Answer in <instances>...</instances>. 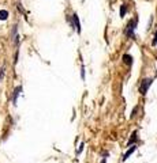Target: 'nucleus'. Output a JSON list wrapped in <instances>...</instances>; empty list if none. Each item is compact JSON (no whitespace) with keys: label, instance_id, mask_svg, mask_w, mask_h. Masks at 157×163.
<instances>
[{"label":"nucleus","instance_id":"nucleus-10","mask_svg":"<svg viewBox=\"0 0 157 163\" xmlns=\"http://www.w3.org/2000/svg\"><path fill=\"white\" fill-rule=\"evenodd\" d=\"M153 45H157V30H156V33H154V37H153Z\"/></svg>","mask_w":157,"mask_h":163},{"label":"nucleus","instance_id":"nucleus-13","mask_svg":"<svg viewBox=\"0 0 157 163\" xmlns=\"http://www.w3.org/2000/svg\"><path fill=\"white\" fill-rule=\"evenodd\" d=\"M101 163H107V158H104V159H103V162H101Z\"/></svg>","mask_w":157,"mask_h":163},{"label":"nucleus","instance_id":"nucleus-9","mask_svg":"<svg viewBox=\"0 0 157 163\" xmlns=\"http://www.w3.org/2000/svg\"><path fill=\"white\" fill-rule=\"evenodd\" d=\"M83 148H85V143H81V145H79V148H78V151H77V154H78V155H79V154H81V152H82V151H83Z\"/></svg>","mask_w":157,"mask_h":163},{"label":"nucleus","instance_id":"nucleus-12","mask_svg":"<svg viewBox=\"0 0 157 163\" xmlns=\"http://www.w3.org/2000/svg\"><path fill=\"white\" fill-rule=\"evenodd\" d=\"M3 75H4V68H1V69H0V80L3 78Z\"/></svg>","mask_w":157,"mask_h":163},{"label":"nucleus","instance_id":"nucleus-1","mask_svg":"<svg viewBox=\"0 0 157 163\" xmlns=\"http://www.w3.org/2000/svg\"><path fill=\"white\" fill-rule=\"evenodd\" d=\"M137 25H138V19H137V18L131 19V21L127 23L126 29H124V36L134 37V31H135V29H137Z\"/></svg>","mask_w":157,"mask_h":163},{"label":"nucleus","instance_id":"nucleus-7","mask_svg":"<svg viewBox=\"0 0 157 163\" xmlns=\"http://www.w3.org/2000/svg\"><path fill=\"white\" fill-rule=\"evenodd\" d=\"M134 142H137V132H132V135H131V137H130V140H129V143H127V145H131Z\"/></svg>","mask_w":157,"mask_h":163},{"label":"nucleus","instance_id":"nucleus-6","mask_svg":"<svg viewBox=\"0 0 157 163\" xmlns=\"http://www.w3.org/2000/svg\"><path fill=\"white\" fill-rule=\"evenodd\" d=\"M8 18V12L6 10H1L0 11V21H6Z\"/></svg>","mask_w":157,"mask_h":163},{"label":"nucleus","instance_id":"nucleus-5","mask_svg":"<svg viewBox=\"0 0 157 163\" xmlns=\"http://www.w3.org/2000/svg\"><path fill=\"white\" fill-rule=\"evenodd\" d=\"M123 60H124V63L129 65V67H131L132 65V57L130 56V54H124L123 56Z\"/></svg>","mask_w":157,"mask_h":163},{"label":"nucleus","instance_id":"nucleus-11","mask_svg":"<svg viewBox=\"0 0 157 163\" xmlns=\"http://www.w3.org/2000/svg\"><path fill=\"white\" fill-rule=\"evenodd\" d=\"M81 71H82L81 72V78L85 79V67H83V65H82V68H81Z\"/></svg>","mask_w":157,"mask_h":163},{"label":"nucleus","instance_id":"nucleus-2","mask_svg":"<svg viewBox=\"0 0 157 163\" xmlns=\"http://www.w3.org/2000/svg\"><path fill=\"white\" fill-rule=\"evenodd\" d=\"M152 82H153V79H143L142 83H141V86H139V92L142 94V95H145L148 92V90H149V87L152 86Z\"/></svg>","mask_w":157,"mask_h":163},{"label":"nucleus","instance_id":"nucleus-3","mask_svg":"<svg viewBox=\"0 0 157 163\" xmlns=\"http://www.w3.org/2000/svg\"><path fill=\"white\" fill-rule=\"evenodd\" d=\"M72 22H74V26L77 29V33H81V22H79V18L77 14L72 15Z\"/></svg>","mask_w":157,"mask_h":163},{"label":"nucleus","instance_id":"nucleus-4","mask_svg":"<svg viewBox=\"0 0 157 163\" xmlns=\"http://www.w3.org/2000/svg\"><path fill=\"white\" fill-rule=\"evenodd\" d=\"M135 149H137V147H135V145H131V147H130V149H129V151H127V152H126L124 155H123V162H126V160L129 159V158H130V155H131V154L134 152Z\"/></svg>","mask_w":157,"mask_h":163},{"label":"nucleus","instance_id":"nucleus-8","mask_svg":"<svg viewBox=\"0 0 157 163\" xmlns=\"http://www.w3.org/2000/svg\"><path fill=\"white\" fill-rule=\"evenodd\" d=\"M126 11H127V6H126V4H122L120 6V18H123L126 15Z\"/></svg>","mask_w":157,"mask_h":163}]
</instances>
